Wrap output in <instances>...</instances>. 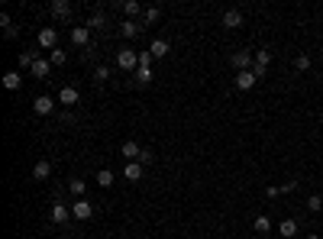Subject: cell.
Masks as SVG:
<instances>
[{"mask_svg": "<svg viewBox=\"0 0 323 239\" xmlns=\"http://www.w3.org/2000/svg\"><path fill=\"white\" fill-rule=\"evenodd\" d=\"M123 178H126V181H139L142 178V165H139V162H129V165L123 168Z\"/></svg>", "mask_w": 323, "mask_h": 239, "instance_id": "18", "label": "cell"}, {"mask_svg": "<svg viewBox=\"0 0 323 239\" xmlns=\"http://www.w3.org/2000/svg\"><path fill=\"white\" fill-rule=\"evenodd\" d=\"M52 16H58V19H68L71 16V3H68V0H52Z\"/></svg>", "mask_w": 323, "mask_h": 239, "instance_id": "9", "label": "cell"}, {"mask_svg": "<svg viewBox=\"0 0 323 239\" xmlns=\"http://www.w3.org/2000/svg\"><path fill=\"white\" fill-rule=\"evenodd\" d=\"M32 110H36L39 117H45V113H52V110H55V100L49 97V94H42V97L32 100Z\"/></svg>", "mask_w": 323, "mask_h": 239, "instance_id": "7", "label": "cell"}, {"mask_svg": "<svg viewBox=\"0 0 323 239\" xmlns=\"http://www.w3.org/2000/svg\"><path fill=\"white\" fill-rule=\"evenodd\" d=\"M94 78H97V81H107V78H110L107 65H97V71H94Z\"/></svg>", "mask_w": 323, "mask_h": 239, "instance_id": "32", "label": "cell"}, {"mask_svg": "<svg viewBox=\"0 0 323 239\" xmlns=\"http://www.w3.org/2000/svg\"><path fill=\"white\" fill-rule=\"evenodd\" d=\"M120 29H123V36H126V39H133V36H139L142 23H136V19H123V26H120Z\"/></svg>", "mask_w": 323, "mask_h": 239, "instance_id": "20", "label": "cell"}, {"mask_svg": "<svg viewBox=\"0 0 323 239\" xmlns=\"http://www.w3.org/2000/svg\"><path fill=\"white\" fill-rule=\"evenodd\" d=\"M39 49H49V52H55V49H58V45H55V42H58V32H55L52 29V26H45V29H39Z\"/></svg>", "mask_w": 323, "mask_h": 239, "instance_id": "4", "label": "cell"}, {"mask_svg": "<svg viewBox=\"0 0 323 239\" xmlns=\"http://www.w3.org/2000/svg\"><path fill=\"white\" fill-rule=\"evenodd\" d=\"M149 52H152V58H165V55L171 52V45L165 42V39H155V42L149 45Z\"/></svg>", "mask_w": 323, "mask_h": 239, "instance_id": "15", "label": "cell"}, {"mask_svg": "<svg viewBox=\"0 0 323 239\" xmlns=\"http://www.w3.org/2000/svg\"><path fill=\"white\" fill-rule=\"evenodd\" d=\"M142 10H146V6H139V0H123V13H126V19H136Z\"/></svg>", "mask_w": 323, "mask_h": 239, "instance_id": "16", "label": "cell"}, {"mask_svg": "<svg viewBox=\"0 0 323 239\" xmlns=\"http://www.w3.org/2000/svg\"><path fill=\"white\" fill-rule=\"evenodd\" d=\"M19 84H23L19 71H6L3 74V87H6V91H19Z\"/></svg>", "mask_w": 323, "mask_h": 239, "instance_id": "19", "label": "cell"}, {"mask_svg": "<svg viewBox=\"0 0 323 239\" xmlns=\"http://www.w3.org/2000/svg\"><path fill=\"white\" fill-rule=\"evenodd\" d=\"M29 71L36 74V78H49V71H52V61H49V58H36V65H32Z\"/></svg>", "mask_w": 323, "mask_h": 239, "instance_id": "12", "label": "cell"}, {"mask_svg": "<svg viewBox=\"0 0 323 239\" xmlns=\"http://www.w3.org/2000/svg\"><path fill=\"white\" fill-rule=\"evenodd\" d=\"M159 19H162L159 6H146V10H142V26H152V23H159Z\"/></svg>", "mask_w": 323, "mask_h": 239, "instance_id": "17", "label": "cell"}, {"mask_svg": "<svg viewBox=\"0 0 323 239\" xmlns=\"http://www.w3.org/2000/svg\"><path fill=\"white\" fill-rule=\"evenodd\" d=\"M49 175H52V165H49V162H36V165H32V178H36V181H45V178H49Z\"/></svg>", "mask_w": 323, "mask_h": 239, "instance_id": "13", "label": "cell"}, {"mask_svg": "<svg viewBox=\"0 0 323 239\" xmlns=\"http://www.w3.org/2000/svg\"><path fill=\"white\" fill-rule=\"evenodd\" d=\"M68 191H71L74 197H81V194H84V181H81V178H71V181H68Z\"/></svg>", "mask_w": 323, "mask_h": 239, "instance_id": "28", "label": "cell"}, {"mask_svg": "<svg viewBox=\"0 0 323 239\" xmlns=\"http://www.w3.org/2000/svg\"><path fill=\"white\" fill-rule=\"evenodd\" d=\"M294 188H298V181H285V184H281V194H291Z\"/></svg>", "mask_w": 323, "mask_h": 239, "instance_id": "34", "label": "cell"}, {"mask_svg": "<svg viewBox=\"0 0 323 239\" xmlns=\"http://www.w3.org/2000/svg\"><path fill=\"white\" fill-rule=\"evenodd\" d=\"M307 239H320V236H307Z\"/></svg>", "mask_w": 323, "mask_h": 239, "instance_id": "35", "label": "cell"}, {"mask_svg": "<svg viewBox=\"0 0 323 239\" xmlns=\"http://www.w3.org/2000/svg\"><path fill=\"white\" fill-rule=\"evenodd\" d=\"M78 97H81L78 87H71V84H65L58 91V104H65V107H74V104H78Z\"/></svg>", "mask_w": 323, "mask_h": 239, "instance_id": "6", "label": "cell"}, {"mask_svg": "<svg viewBox=\"0 0 323 239\" xmlns=\"http://www.w3.org/2000/svg\"><path fill=\"white\" fill-rule=\"evenodd\" d=\"M152 159H155V155L149 152V149H142V152H139V159H136V162H139V165L146 168V165H152Z\"/></svg>", "mask_w": 323, "mask_h": 239, "instance_id": "29", "label": "cell"}, {"mask_svg": "<svg viewBox=\"0 0 323 239\" xmlns=\"http://www.w3.org/2000/svg\"><path fill=\"white\" fill-rule=\"evenodd\" d=\"M256 81H259V78L252 74V68H249V71H239V74H236V87H239V91H249Z\"/></svg>", "mask_w": 323, "mask_h": 239, "instance_id": "11", "label": "cell"}, {"mask_svg": "<svg viewBox=\"0 0 323 239\" xmlns=\"http://www.w3.org/2000/svg\"><path fill=\"white\" fill-rule=\"evenodd\" d=\"M294 65H298L301 71H307V68H311V55H298V61H294Z\"/></svg>", "mask_w": 323, "mask_h": 239, "instance_id": "31", "label": "cell"}, {"mask_svg": "<svg viewBox=\"0 0 323 239\" xmlns=\"http://www.w3.org/2000/svg\"><path fill=\"white\" fill-rule=\"evenodd\" d=\"M120 152H123V159H129V162H136V159H139V152H142V149H139V142H133V139H126V142H123V146H120Z\"/></svg>", "mask_w": 323, "mask_h": 239, "instance_id": "10", "label": "cell"}, {"mask_svg": "<svg viewBox=\"0 0 323 239\" xmlns=\"http://www.w3.org/2000/svg\"><path fill=\"white\" fill-rule=\"evenodd\" d=\"M0 26H3V32H6V29H10V26H13V19H10V13H6V10L0 13Z\"/></svg>", "mask_w": 323, "mask_h": 239, "instance_id": "33", "label": "cell"}, {"mask_svg": "<svg viewBox=\"0 0 323 239\" xmlns=\"http://www.w3.org/2000/svg\"><path fill=\"white\" fill-rule=\"evenodd\" d=\"M252 230H256V233H272V220L269 217H256V220H252Z\"/></svg>", "mask_w": 323, "mask_h": 239, "instance_id": "22", "label": "cell"}, {"mask_svg": "<svg viewBox=\"0 0 323 239\" xmlns=\"http://www.w3.org/2000/svg\"><path fill=\"white\" fill-rule=\"evenodd\" d=\"M49 61H52V65H65V52H61V49L49 52Z\"/></svg>", "mask_w": 323, "mask_h": 239, "instance_id": "30", "label": "cell"}, {"mask_svg": "<svg viewBox=\"0 0 323 239\" xmlns=\"http://www.w3.org/2000/svg\"><path fill=\"white\" fill-rule=\"evenodd\" d=\"M269 61H272V52H269V49H259V52H256V65H259V68H269Z\"/></svg>", "mask_w": 323, "mask_h": 239, "instance_id": "27", "label": "cell"}, {"mask_svg": "<svg viewBox=\"0 0 323 239\" xmlns=\"http://www.w3.org/2000/svg\"><path fill=\"white\" fill-rule=\"evenodd\" d=\"M220 23H223L226 29H239V26H243V10H226Z\"/></svg>", "mask_w": 323, "mask_h": 239, "instance_id": "8", "label": "cell"}, {"mask_svg": "<svg viewBox=\"0 0 323 239\" xmlns=\"http://www.w3.org/2000/svg\"><path fill=\"white\" fill-rule=\"evenodd\" d=\"M71 217H74V220H91V217H94V204L84 201V197H78V201L71 204Z\"/></svg>", "mask_w": 323, "mask_h": 239, "instance_id": "2", "label": "cell"}, {"mask_svg": "<svg viewBox=\"0 0 323 239\" xmlns=\"http://www.w3.org/2000/svg\"><path fill=\"white\" fill-rule=\"evenodd\" d=\"M136 81H139V84H149V81H152V68L139 65V68H136Z\"/></svg>", "mask_w": 323, "mask_h": 239, "instance_id": "25", "label": "cell"}, {"mask_svg": "<svg viewBox=\"0 0 323 239\" xmlns=\"http://www.w3.org/2000/svg\"><path fill=\"white\" fill-rule=\"evenodd\" d=\"M278 233L285 236V239H291L294 233H298V220H281L278 223Z\"/></svg>", "mask_w": 323, "mask_h": 239, "instance_id": "21", "label": "cell"}, {"mask_svg": "<svg viewBox=\"0 0 323 239\" xmlns=\"http://www.w3.org/2000/svg\"><path fill=\"white\" fill-rule=\"evenodd\" d=\"M49 217H52V223H68V220H71V207H68V204H58V201H55V204H52V210H49Z\"/></svg>", "mask_w": 323, "mask_h": 239, "instance_id": "5", "label": "cell"}, {"mask_svg": "<svg viewBox=\"0 0 323 239\" xmlns=\"http://www.w3.org/2000/svg\"><path fill=\"white\" fill-rule=\"evenodd\" d=\"M116 65H120L123 71H133V74H136V68H139V52L120 49V52H116Z\"/></svg>", "mask_w": 323, "mask_h": 239, "instance_id": "1", "label": "cell"}, {"mask_svg": "<svg viewBox=\"0 0 323 239\" xmlns=\"http://www.w3.org/2000/svg\"><path fill=\"white\" fill-rule=\"evenodd\" d=\"M104 26H107V16H104V13H94V16L87 19V29H104Z\"/></svg>", "mask_w": 323, "mask_h": 239, "instance_id": "24", "label": "cell"}, {"mask_svg": "<svg viewBox=\"0 0 323 239\" xmlns=\"http://www.w3.org/2000/svg\"><path fill=\"white\" fill-rule=\"evenodd\" d=\"M233 65H236L239 71H249V68L256 65V52H252V49H239V52H233Z\"/></svg>", "mask_w": 323, "mask_h": 239, "instance_id": "3", "label": "cell"}, {"mask_svg": "<svg viewBox=\"0 0 323 239\" xmlns=\"http://www.w3.org/2000/svg\"><path fill=\"white\" fill-rule=\"evenodd\" d=\"M97 184L100 188H110V184H113V172H110V168H100L97 172Z\"/></svg>", "mask_w": 323, "mask_h": 239, "instance_id": "26", "label": "cell"}, {"mask_svg": "<svg viewBox=\"0 0 323 239\" xmlns=\"http://www.w3.org/2000/svg\"><path fill=\"white\" fill-rule=\"evenodd\" d=\"M307 210H311V214H320V210H323V197L320 194H311V197H307Z\"/></svg>", "mask_w": 323, "mask_h": 239, "instance_id": "23", "label": "cell"}, {"mask_svg": "<svg viewBox=\"0 0 323 239\" xmlns=\"http://www.w3.org/2000/svg\"><path fill=\"white\" fill-rule=\"evenodd\" d=\"M87 39H91V29H87V26H74L71 29V42L74 45H87Z\"/></svg>", "mask_w": 323, "mask_h": 239, "instance_id": "14", "label": "cell"}]
</instances>
